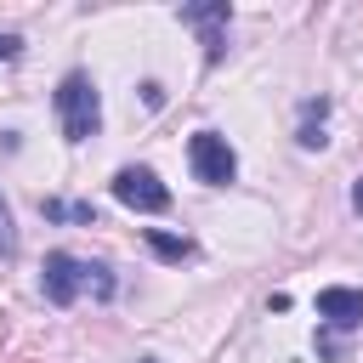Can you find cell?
<instances>
[{"mask_svg":"<svg viewBox=\"0 0 363 363\" xmlns=\"http://www.w3.org/2000/svg\"><path fill=\"white\" fill-rule=\"evenodd\" d=\"M142 363H153V357H142Z\"/></svg>","mask_w":363,"mask_h":363,"instance_id":"2e32d148","label":"cell"},{"mask_svg":"<svg viewBox=\"0 0 363 363\" xmlns=\"http://www.w3.org/2000/svg\"><path fill=\"white\" fill-rule=\"evenodd\" d=\"M23 51V34H0V62H11Z\"/></svg>","mask_w":363,"mask_h":363,"instance_id":"7c38bea8","label":"cell"},{"mask_svg":"<svg viewBox=\"0 0 363 363\" xmlns=\"http://www.w3.org/2000/svg\"><path fill=\"white\" fill-rule=\"evenodd\" d=\"M352 210H363V182H357V187H352Z\"/></svg>","mask_w":363,"mask_h":363,"instance_id":"5bb4252c","label":"cell"},{"mask_svg":"<svg viewBox=\"0 0 363 363\" xmlns=\"http://www.w3.org/2000/svg\"><path fill=\"white\" fill-rule=\"evenodd\" d=\"M85 289H91L96 301H108V295H113V278H108V267H102V261H85Z\"/></svg>","mask_w":363,"mask_h":363,"instance_id":"9c48e42d","label":"cell"},{"mask_svg":"<svg viewBox=\"0 0 363 363\" xmlns=\"http://www.w3.org/2000/svg\"><path fill=\"white\" fill-rule=\"evenodd\" d=\"M57 119H62V136L68 142H91L96 125H102V96L85 74H68L57 85Z\"/></svg>","mask_w":363,"mask_h":363,"instance_id":"6da1fadb","label":"cell"},{"mask_svg":"<svg viewBox=\"0 0 363 363\" xmlns=\"http://www.w3.org/2000/svg\"><path fill=\"white\" fill-rule=\"evenodd\" d=\"M11 255H17V227H11V210L0 199V261H11Z\"/></svg>","mask_w":363,"mask_h":363,"instance_id":"30bf717a","label":"cell"},{"mask_svg":"<svg viewBox=\"0 0 363 363\" xmlns=\"http://www.w3.org/2000/svg\"><path fill=\"white\" fill-rule=\"evenodd\" d=\"M85 289V261L68 255V250H51L45 267H40V295L51 306H74V295Z\"/></svg>","mask_w":363,"mask_h":363,"instance_id":"277c9868","label":"cell"},{"mask_svg":"<svg viewBox=\"0 0 363 363\" xmlns=\"http://www.w3.org/2000/svg\"><path fill=\"white\" fill-rule=\"evenodd\" d=\"M23 363H34V357H23Z\"/></svg>","mask_w":363,"mask_h":363,"instance_id":"e0dca14e","label":"cell"},{"mask_svg":"<svg viewBox=\"0 0 363 363\" xmlns=\"http://www.w3.org/2000/svg\"><path fill=\"white\" fill-rule=\"evenodd\" d=\"M40 216H45V221H68V204H62V199H40Z\"/></svg>","mask_w":363,"mask_h":363,"instance_id":"8fae6325","label":"cell"},{"mask_svg":"<svg viewBox=\"0 0 363 363\" xmlns=\"http://www.w3.org/2000/svg\"><path fill=\"white\" fill-rule=\"evenodd\" d=\"M147 250H153L159 261H187V255H193V238H176V233H159V227H153V233H147Z\"/></svg>","mask_w":363,"mask_h":363,"instance_id":"ba28073f","label":"cell"},{"mask_svg":"<svg viewBox=\"0 0 363 363\" xmlns=\"http://www.w3.org/2000/svg\"><path fill=\"white\" fill-rule=\"evenodd\" d=\"M142 102H147V108H164V85L147 79V85H142Z\"/></svg>","mask_w":363,"mask_h":363,"instance_id":"4fadbf2b","label":"cell"},{"mask_svg":"<svg viewBox=\"0 0 363 363\" xmlns=\"http://www.w3.org/2000/svg\"><path fill=\"white\" fill-rule=\"evenodd\" d=\"M318 318L329 329H363V289H346V284L318 289Z\"/></svg>","mask_w":363,"mask_h":363,"instance_id":"8992f818","label":"cell"},{"mask_svg":"<svg viewBox=\"0 0 363 363\" xmlns=\"http://www.w3.org/2000/svg\"><path fill=\"white\" fill-rule=\"evenodd\" d=\"M6 335H11V318H6V312H0V340H6Z\"/></svg>","mask_w":363,"mask_h":363,"instance_id":"9a60e30c","label":"cell"},{"mask_svg":"<svg viewBox=\"0 0 363 363\" xmlns=\"http://www.w3.org/2000/svg\"><path fill=\"white\" fill-rule=\"evenodd\" d=\"M323 113H329V96H312V102H301V147H323L329 136H323Z\"/></svg>","mask_w":363,"mask_h":363,"instance_id":"52a82bcc","label":"cell"},{"mask_svg":"<svg viewBox=\"0 0 363 363\" xmlns=\"http://www.w3.org/2000/svg\"><path fill=\"white\" fill-rule=\"evenodd\" d=\"M113 199L125 204V210H142V216H159V210H170V187L147 170V164H125L119 176H113Z\"/></svg>","mask_w":363,"mask_h":363,"instance_id":"7a4b0ae2","label":"cell"},{"mask_svg":"<svg viewBox=\"0 0 363 363\" xmlns=\"http://www.w3.org/2000/svg\"><path fill=\"white\" fill-rule=\"evenodd\" d=\"M187 164H193V176L210 182V187H227V182L238 176V159H233L227 136H216V130H199V136L187 142Z\"/></svg>","mask_w":363,"mask_h":363,"instance_id":"3957f363","label":"cell"},{"mask_svg":"<svg viewBox=\"0 0 363 363\" xmlns=\"http://www.w3.org/2000/svg\"><path fill=\"white\" fill-rule=\"evenodd\" d=\"M182 23L204 34V62L216 68L227 57V23H233V6L227 0H204V6H182Z\"/></svg>","mask_w":363,"mask_h":363,"instance_id":"5b68a950","label":"cell"}]
</instances>
